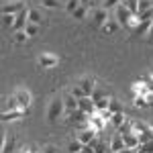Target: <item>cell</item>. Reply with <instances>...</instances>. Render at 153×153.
I'll use <instances>...</instances> for the list:
<instances>
[{
  "instance_id": "1",
  "label": "cell",
  "mask_w": 153,
  "mask_h": 153,
  "mask_svg": "<svg viewBox=\"0 0 153 153\" xmlns=\"http://www.w3.org/2000/svg\"><path fill=\"white\" fill-rule=\"evenodd\" d=\"M65 112V104H63V98L55 96L51 102H49V110H47V120L49 123H55L61 114Z\"/></svg>"
},
{
  "instance_id": "2",
  "label": "cell",
  "mask_w": 153,
  "mask_h": 153,
  "mask_svg": "<svg viewBox=\"0 0 153 153\" xmlns=\"http://www.w3.org/2000/svg\"><path fill=\"white\" fill-rule=\"evenodd\" d=\"M27 8L25 0H6L2 4V14H19Z\"/></svg>"
},
{
  "instance_id": "3",
  "label": "cell",
  "mask_w": 153,
  "mask_h": 153,
  "mask_svg": "<svg viewBox=\"0 0 153 153\" xmlns=\"http://www.w3.org/2000/svg\"><path fill=\"white\" fill-rule=\"evenodd\" d=\"M133 16H135V14L125 6V2L117 6V23L120 25V27H129V23L133 21Z\"/></svg>"
},
{
  "instance_id": "4",
  "label": "cell",
  "mask_w": 153,
  "mask_h": 153,
  "mask_svg": "<svg viewBox=\"0 0 153 153\" xmlns=\"http://www.w3.org/2000/svg\"><path fill=\"white\" fill-rule=\"evenodd\" d=\"M96 135H98V131L94 127H88V129H84V131H78L76 133V139L80 143H84V145H88V143H92L96 139Z\"/></svg>"
},
{
  "instance_id": "5",
  "label": "cell",
  "mask_w": 153,
  "mask_h": 153,
  "mask_svg": "<svg viewBox=\"0 0 153 153\" xmlns=\"http://www.w3.org/2000/svg\"><path fill=\"white\" fill-rule=\"evenodd\" d=\"M108 21V12H106V8H94V12H92V23H94V27H104V23Z\"/></svg>"
},
{
  "instance_id": "6",
  "label": "cell",
  "mask_w": 153,
  "mask_h": 153,
  "mask_svg": "<svg viewBox=\"0 0 153 153\" xmlns=\"http://www.w3.org/2000/svg\"><path fill=\"white\" fill-rule=\"evenodd\" d=\"M78 108H80V110H84L88 117L96 114V104H94V100H92L90 96H86V98H80V102H78Z\"/></svg>"
},
{
  "instance_id": "7",
  "label": "cell",
  "mask_w": 153,
  "mask_h": 153,
  "mask_svg": "<svg viewBox=\"0 0 153 153\" xmlns=\"http://www.w3.org/2000/svg\"><path fill=\"white\" fill-rule=\"evenodd\" d=\"M27 25H29V8H25L23 12L16 14V23H14V27H12V33H16V31H25Z\"/></svg>"
},
{
  "instance_id": "8",
  "label": "cell",
  "mask_w": 153,
  "mask_h": 153,
  "mask_svg": "<svg viewBox=\"0 0 153 153\" xmlns=\"http://www.w3.org/2000/svg\"><path fill=\"white\" fill-rule=\"evenodd\" d=\"M37 61H39L41 68H55L59 59H57V55H53V53H41Z\"/></svg>"
},
{
  "instance_id": "9",
  "label": "cell",
  "mask_w": 153,
  "mask_h": 153,
  "mask_svg": "<svg viewBox=\"0 0 153 153\" xmlns=\"http://www.w3.org/2000/svg\"><path fill=\"white\" fill-rule=\"evenodd\" d=\"M78 86L86 92V96H90V98H92V94H94V90H96V82L92 80V78H82V80L78 82Z\"/></svg>"
},
{
  "instance_id": "10",
  "label": "cell",
  "mask_w": 153,
  "mask_h": 153,
  "mask_svg": "<svg viewBox=\"0 0 153 153\" xmlns=\"http://www.w3.org/2000/svg\"><path fill=\"white\" fill-rule=\"evenodd\" d=\"M151 25H153V19H143V21H139V25L133 29V35H147L149 29H151Z\"/></svg>"
},
{
  "instance_id": "11",
  "label": "cell",
  "mask_w": 153,
  "mask_h": 153,
  "mask_svg": "<svg viewBox=\"0 0 153 153\" xmlns=\"http://www.w3.org/2000/svg\"><path fill=\"white\" fill-rule=\"evenodd\" d=\"M78 102H80V100H78V98H76V96L71 94H65L63 96V104H65V112H68V114H71V112H74V110H78Z\"/></svg>"
},
{
  "instance_id": "12",
  "label": "cell",
  "mask_w": 153,
  "mask_h": 153,
  "mask_svg": "<svg viewBox=\"0 0 153 153\" xmlns=\"http://www.w3.org/2000/svg\"><path fill=\"white\" fill-rule=\"evenodd\" d=\"M8 110H23V108H21V102H19V98H16V94H12V96L6 98L2 112H8Z\"/></svg>"
},
{
  "instance_id": "13",
  "label": "cell",
  "mask_w": 153,
  "mask_h": 153,
  "mask_svg": "<svg viewBox=\"0 0 153 153\" xmlns=\"http://www.w3.org/2000/svg\"><path fill=\"white\" fill-rule=\"evenodd\" d=\"M123 139H125V147H129V149H139V137L135 135V133H129V135H123Z\"/></svg>"
},
{
  "instance_id": "14",
  "label": "cell",
  "mask_w": 153,
  "mask_h": 153,
  "mask_svg": "<svg viewBox=\"0 0 153 153\" xmlns=\"http://www.w3.org/2000/svg\"><path fill=\"white\" fill-rule=\"evenodd\" d=\"M125 149V139H123V135H114L112 137V141H110V151L112 153H118V151H123Z\"/></svg>"
},
{
  "instance_id": "15",
  "label": "cell",
  "mask_w": 153,
  "mask_h": 153,
  "mask_svg": "<svg viewBox=\"0 0 153 153\" xmlns=\"http://www.w3.org/2000/svg\"><path fill=\"white\" fill-rule=\"evenodd\" d=\"M68 120H70V123H86V120H90V117H88L84 110L78 108V110H74L71 114H68Z\"/></svg>"
},
{
  "instance_id": "16",
  "label": "cell",
  "mask_w": 153,
  "mask_h": 153,
  "mask_svg": "<svg viewBox=\"0 0 153 153\" xmlns=\"http://www.w3.org/2000/svg\"><path fill=\"white\" fill-rule=\"evenodd\" d=\"M16 98H19V102H21V108H23V110H29V106H31V94H29L27 90H19V92H16Z\"/></svg>"
},
{
  "instance_id": "17",
  "label": "cell",
  "mask_w": 153,
  "mask_h": 153,
  "mask_svg": "<svg viewBox=\"0 0 153 153\" xmlns=\"http://www.w3.org/2000/svg\"><path fill=\"white\" fill-rule=\"evenodd\" d=\"M149 131H153L151 125L141 123V120H133V133L135 135H143V133H149Z\"/></svg>"
},
{
  "instance_id": "18",
  "label": "cell",
  "mask_w": 153,
  "mask_h": 153,
  "mask_svg": "<svg viewBox=\"0 0 153 153\" xmlns=\"http://www.w3.org/2000/svg\"><path fill=\"white\" fill-rule=\"evenodd\" d=\"M25 114H29V110H8V112H2V120H16V118H23Z\"/></svg>"
},
{
  "instance_id": "19",
  "label": "cell",
  "mask_w": 153,
  "mask_h": 153,
  "mask_svg": "<svg viewBox=\"0 0 153 153\" xmlns=\"http://www.w3.org/2000/svg\"><path fill=\"white\" fill-rule=\"evenodd\" d=\"M90 127H94V129L98 131V133H100V131H102V129L106 127V120H104L102 117H100L98 112H96V114H92V117H90Z\"/></svg>"
},
{
  "instance_id": "20",
  "label": "cell",
  "mask_w": 153,
  "mask_h": 153,
  "mask_svg": "<svg viewBox=\"0 0 153 153\" xmlns=\"http://www.w3.org/2000/svg\"><path fill=\"white\" fill-rule=\"evenodd\" d=\"M102 31H104L106 35H114V33L120 31V25L117 23V19H114V21H106L104 27H102Z\"/></svg>"
},
{
  "instance_id": "21",
  "label": "cell",
  "mask_w": 153,
  "mask_h": 153,
  "mask_svg": "<svg viewBox=\"0 0 153 153\" xmlns=\"http://www.w3.org/2000/svg\"><path fill=\"white\" fill-rule=\"evenodd\" d=\"M12 149H14V137L4 135V141H2V149H0V153H12Z\"/></svg>"
},
{
  "instance_id": "22",
  "label": "cell",
  "mask_w": 153,
  "mask_h": 153,
  "mask_svg": "<svg viewBox=\"0 0 153 153\" xmlns=\"http://www.w3.org/2000/svg\"><path fill=\"white\" fill-rule=\"evenodd\" d=\"M29 23L41 25L43 23V12L39 10V8H29Z\"/></svg>"
},
{
  "instance_id": "23",
  "label": "cell",
  "mask_w": 153,
  "mask_h": 153,
  "mask_svg": "<svg viewBox=\"0 0 153 153\" xmlns=\"http://www.w3.org/2000/svg\"><path fill=\"white\" fill-rule=\"evenodd\" d=\"M149 10H153V0H139V12H137V16H143Z\"/></svg>"
},
{
  "instance_id": "24",
  "label": "cell",
  "mask_w": 153,
  "mask_h": 153,
  "mask_svg": "<svg viewBox=\"0 0 153 153\" xmlns=\"http://www.w3.org/2000/svg\"><path fill=\"white\" fill-rule=\"evenodd\" d=\"M12 39H14V43H16V45H25L31 37L27 35V31H16V33H12Z\"/></svg>"
},
{
  "instance_id": "25",
  "label": "cell",
  "mask_w": 153,
  "mask_h": 153,
  "mask_svg": "<svg viewBox=\"0 0 153 153\" xmlns=\"http://www.w3.org/2000/svg\"><path fill=\"white\" fill-rule=\"evenodd\" d=\"M125 120H127V118H125V114H123V112H117V114H112V117H110V125L118 129V127H120Z\"/></svg>"
},
{
  "instance_id": "26",
  "label": "cell",
  "mask_w": 153,
  "mask_h": 153,
  "mask_svg": "<svg viewBox=\"0 0 153 153\" xmlns=\"http://www.w3.org/2000/svg\"><path fill=\"white\" fill-rule=\"evenodd\" d=\"M80 6H82V4H80V0H68V2H65V6H63V8H65V10L70 12V14H74V12L78 10V8H80Z\"/></svg>"
},
{
  "instance_id": "27",
  "label": "cell",
  "mask_w": 153,
  "mask_h": 153,
  "mask_svg": "<svg viewBox=\"0 0 153 153\" xmlns=\"http://www.w3.org/2000/svg\"><path fill=\"white\" fill-rule=\"evenodd\" d=\"M108 110H110L112 114H117V112H123V104L118 102L117 98H110V104H108Z\"/></svg>"
},
{
  "instance_id": "28",
  "label": "cell",
  "mask_w": 153,
  "mask_h": 153,
  "mask_svg": "<svg viewBox=\"0 0 153 153\" xmlns=\"http://www.w3.org/2000/svg\"><path fill=\"white\" fill-rule=\"evenodd\" d=\"M129 133H133V120H125L118 127V135H129Z\"/></svg>"
},
{
  "instance_id": "29",
  "label": "cell",
  "mask_w": 153,
  "mask_h": 153,
  "mask_svg": "<svg viewBox=\"0 0 153 153\" xmlns=\"http://www.w3.org/2000/svg\"><path fill=\"white\" fill-rule=\"evenodd\" d=\"M123 2H125V6L137 16V12H139V0H123Z\"/></svg>"
},
{
  "instance_id": "30",
  "label": "cell",
  "mask_w": 153,
  "mask_h": 153,
  "mask_svg": "<svg viewBox=\"0 0 153 153\" xmlns=\"http://www.w3.org/2000/svg\"><path fill=\"white\" fill-rule=\"evenodd\" d=\"M68 149H70V153H82L84 149V143H80L78 139H74V141L68 145Z\"/></svg>"
},
{
  "instance_id": "31",
  "label": "cell",
  "mask_w": 153,
  "mask_h": 153,
  "mask_svg": "<svg viewBox=\"0 0 153 153\" xmlns=\"http://www.w3.org/2000/svg\"><path fill=\"white\" fill-rule=\"evenodd\" d=\"M133 102H135L137 108H149V106H151V102H149L147 98H143V96H135V100H133Z\"/></svg>"
},
{
  "instance_id": "32",
  "label": "cell",
  "mask_w": 153,
  "mask_h": 153,
  "mask_svg": "<svg viewBox=\"0 0 153 153\" xmlns=\"http://www.w3.org/2000/svg\"><path fill=\"white\" fill-rule=\"evenodd\" d=\"M16 23V14H2V25L4 27H14Z\"/></svg>"
},
{
  "instance_id": "33",
  "label": "cell",
  "mask_w": 153,
  "mask_h": 153,
  "mask_svg": "<svg viewBox=\"0 0 153 153\" xmlns=\"http://www.w3.org/2000/svg\"><path fill=\"white\" fill-rule=\"evenodd\" d=\"M39 27H41V25H37V23H29L27 27H25V31H27V35H29V37H35L37 33H39Z\"/></svg>"
},
{
  "instance_id": "34",
  "label": "cell",
  "mask_w": 153,
  "mask_h": 153,
  "mask_svg": "<svg viewBox=\"0 0 153 153\" xmlns=\"http://www.w3.org/2000/svg\"><path fill=\"white\" fill-rule=\"evenodd\" d=\"M86 14H88V8H86V6H80V8L74 12L71 16H74L76 21H82V19H86Z\"/></svg>"
},
{
  "instance_id": "35",
  "label": "cell",
  "mask_w": 153,
  "mask_h": 153,
  "mask_svg": "<svg viewBox=\"0 0 153 153\" xmlns=\"http://www.w3.org/2000/svg\"><path fill=\"white\" fill-rule=\"evenodd\" d=\"M41 4L47 6V8H53V10H55V8H61V2H59V0H41Z\"/></svg>"
},
{
  "instance_id": "36",
  "label": "cell",
  "mask_w": 153,
  "mask_h": 153,
  "mask_svg": "<svg viewBox=\"0 0 153 153\" xmlns=\"http://www.w3.org/2000/svg\"><path fill=\"white\" fill-rule=\"evenodd\" d=\"M139 153H153V139L143 143V145H139Z\"/></svg>"
},
{
  "instance_id": "37",
  "label": "cell",
  "mask_w": 153,
  "mask_h": 153,
  "mask_svg": "<svg viewBox=\"0 0 153 153\" xmlns=\"http://www.w3.org/2000/svg\"><path fill=\"white\" fill-rule=\"evenodd\" d=\"M96 153H110V145H106L104 141H98V145H96Z\"/></svg>"
},
{
  "instance_id": "38",
  "label": "cell",
  "mask_w": 153,
  "mask_h": 153,
  "mask_svg": "<svg viewBox=\"0 0 153 153\" xmlns=\"http://www.w3.org/2000/svg\"><path fill=\"white\" fill-rule=\"evenodd\" d=\"M102 98H110V96L106 94V92H102L100 88H96V90H94V94H92V100L96 102V100H102Z\"/></svg>"
},
{
  "instance_id": "39",
  "label": "cell",
  "mask_w": 153,
  "mask_h": 153,
  "mask_svg": "<svg viewBox=\"0 0 153 153\" xmlns=\"http://www.w3.org/2000/svg\"><path fill=\"white\" fill-rule=\"evenodd\" d=\"M71 94L76 96L78 100H80V98H86V92H84V90L80 88V86H78V84H76V88H71Z\"/></svg>"
},
{
  "instance_id": "40",
  "label": "cell",
  "mask_w": 153,
  "mask_h": 153,
  "mask_svg": "<svg viewBox=\"0 0 153 153\" xmlns=\"http://www.w3.org/2000/svg\"><path fill=\"white\" fill-rule=\"evenodd\" d=\"M118 4H123V0H104V2H102V8H110V6L117 8Z\"/></svg>"
},
{
  "instance_id": "41",
  "label": "cell",
  "mask_w": 153,
  "mask_h": 153,
  "mask_svg": "<svg viewBox=\"0 0 153 153\" xmlns=\"http://www.w3.org/2000/svg\"><path fill=\"white\" fill-rule=\"evenodd\" d=\"M137 137H139V141H141V145H143V143H147V141H151V139H153V131L143 133V135H137Z\"/></svg>"
},
{
  "instance_id": "42",
  "label": "cell",
  "mask_w": 153,
  "mask_h": 153,
  "mask_svg": "<svg viewBox=\"0 0 153 153\" xmlns=\"http://www.w3.org/2000/svg\"><path fill=\"white\" fill-rule=\"evenodd\" d=\"M143 82H145V86L149 88V92L153 94V76H145V78H143Z\"/></svg>"
},
{
  "instance_id": "43",
  "label": "cell",
  "mask_w": 153,
  "mask_h": 153,
  "mask_svg": "<svg viewBox=\"0 0 153 153\" xmlns=\"http://www.w3.org/2000/svg\"><path fill=\"white\" fill-rule=\"evenodd\" d=\"M41 153H57V147H55V145H45Z\"/></svg>"
},
{
  "instance_id": "44",
  "label": "cell",
  "mask_w": 153,
  "mask_h": 153,
  "mask_svg": "<svg viewBox=\"0 0 153 153\" xmlns=\"http://www.w3.org/2000/svg\"><path fill=\"white\" fill-rule=\"evenodd\" d=\"M147 41H149V43H153V25H151V29H149V33H147Z\"/></svg>"
},
{
  "instance_id": "45",
  "label": "cell",
  "mask_w": 153,
  "mask_h": 153,
  "mask_svg": "<svg viewBox=\"0 0 153 153\" xmlns=\"http://www.w3.org/2000/svg\"><path fill=\"white\" fill-rule=\"evenodd\" d=\"M110 153H112V151H110Z\"/></svg>"
}]
</instances>
